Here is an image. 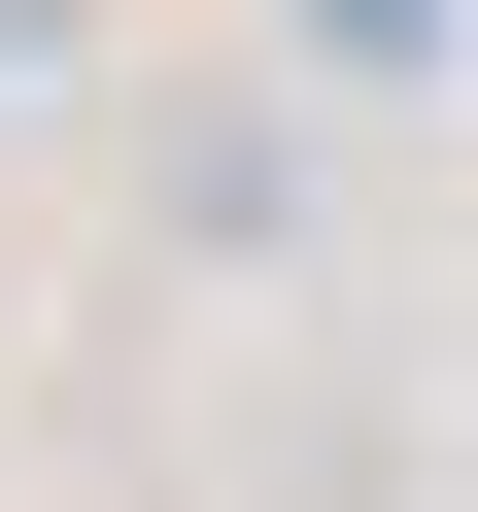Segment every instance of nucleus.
<instances>
[{
	"label": "nucleus",
	"instance_id": "f257e3e1",
	"mask_svg": "<svg viewBox=\"0 0 478 512\" xmlns=\"http://www.w3.org/2000/svg\"><path fill=\"white\" fill-rule=\"evenodd\" d=\"M308 35H342V69H410V35H444V0H308Z\"/></svg>",
	"mask_w": 478,
	"mask_h": 512
}]
</instances>
